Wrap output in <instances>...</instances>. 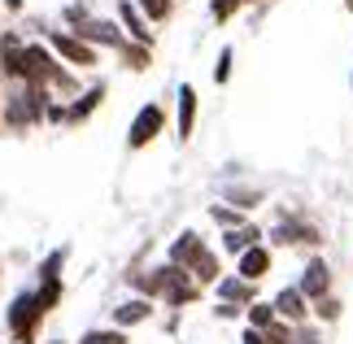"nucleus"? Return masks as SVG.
I'll return each mask as SVG.
<instances>
[{"mask_svg":"<svg viewBox=\"0 0 353 344\" xmlns=\"http://www.w3.org/2000/svg\"><path fill=\"white\" fill-rule=\"evenodd\" d=\"M127 283L135 287L140 296L148 301H161V305H170V310H183V305H196L201 301V287L192 274H188L183 266H174V261H161V266L153 270H144V274H127Z\"/></svg>","mask_w":353,"mask_h":344,"instance_id":"1","label":"nucleus"},{"mask_svg":"<svg viewBox=\"0 0 353 344\" xmlns=\"http://www.w3.org/2000/svg\"><path fill=\"white\" fill-rule=\"evenodd\" d=\"M48 105H52V92L48 88H39V83H9L5 88V127L9 131H18V135H26V131H35V127H44L48 122Z\"/></svg>","mask_w":353,"mask_h":344,"instance_id":"2","label":"nucleus"},{"mask_svg":"<svg viewBox=\"0 0 353 344\" xmlns=\"http://www.w3.org/2000/svg\"><path fill=\"white\" fill-rule=\"evenodd\" d=\"M44 318H48V310L39 305L35 287H22V292H13L9 310H5L9 340H13V344H35V340H39V332H44Z\"/></svg>","mask_w":353,"mask_h":344,"instance_id":"3","label":"nucleus"},{"mask_svg":"<svg viewBox=\"0 0 353 344\" xmlns=\"http://www.w3.org/2000/svg\"><path fill=\"white\" fill-rule=\"evenodd\" d=\"M65 22H70V31L79 39H88L92 48H114L122 52V44H127V31L118 26V18H97V13H88V5H70L65 9Z\"/></svg>","mask_w":353,"mask_h":344,"instance_id":"4","label":"nucleus"},{"mask_svg":"<svg viewBox=\"0 0 353 344\" xmlns=\"http://www.w3.org/2000/svg\"><path fill=\"white\" fill-rule=\"evenodd\" d=\"M44 44L57 52V61H65L70 70H97V61H101V48H92L88 39H79L74 31H48Z\"/></svg>","mask_w":353,"mask_h":344,"instance_id":"5","label":"nucleus"},{"mask_svg":"<svg viewBox=\"0 0 353 344\" xmlns=\"http://www.w3.org/2000/svg\"><path fill=\"white\" fill-rule=\"evenodd\" d=\"M161 131H166V109L148 101V105L135 109V118H131V127H127V148H131V153H144Z\"/></svg>","mask_w":353,"mask_h":344,"instance_id":"6","label":"nucleus"},{"mask_svg":"<svg viewBox=\"0 0 353 344\" xmlns=\"http://www.w3.org/2000/svg\"><path fill=\"white\" fill-rule=\"evenodd\" d=\"M52 70H57V52L48 44H39V39H26V57H22V83H39L48 88Z\"/></svg>","mask_w":353,"mask_h":344,"instance_id":"7","label":"nucleus"},{"mask_svg":"<svg viewBox=\"0 0 353 344\" xmlns=\"http://www.w3.org/2000/svg\"><path fill=\"white\" fill-rule=\"evenodd\" d=\"M296 287L305 292L310 305H314V301H323V296H332V266H327L323 257H310L305 270H301V279H296Z\"/></svg>","mask_w":353,"mask_h":344,"instance_id":"8","label":"nucleus"},{"mask_svg":"<svg viewBox=\"0 0 353 344\" xmlns=\"http://www.w3.org/2000/svg\"><path fill=\"white\" fill-rule=\"evenodd\" d=\"M196 114H201V92L192 83H183L179 88V101H174V135H179V140H192Z\"/></svg>","mask_w":353,"mask_h":344,"instance_id":"9","label":"nucleus"},{"mask_svg":"<svg viewBox=\"0 0 353 344\" xmlns=\"http://www.w3.org/2000/svg\"><path fill=\"white\" fill-rule=\"evenodd\" d=\"M275 314H279L283 323L301 327V323L310 318V314H314V305L305 301V292H301L296 283H288V287H279V292H275Z\"/></svg>","mask_w":353,"mask_h":344,"instance_id":"10","label":"nucleus"},{"mask_svg":"<svg viewBox=\"0 0 353 344\" xmlns=\"http://www.w3.org/2000/svg\"><path fill=\"white\" fill-rule=\"evenodd\" d=\"M118 26L127 31L131 44H148V48H153V22L140 13L135 0H118Z\"/></svg>","mask_w":353,"mask_h":344,"instance_id":"11","label":"nucleus"},{"mask_svg":"<svg viewBox=\"0 0 353 344\" xmlns=\"http://www.w3.org/2000/svg\"><path fill=\"white\" fill-rule=\"evenodd\" d=\"M270 266H275V249H270V244H253L249 253L236 257V274H240V279H249V283H262L266 274H270Z\"/></svg>","mask_w":353,"mask_h":344,"instance_id":"12","label":"nucleus"},{"mask_svg":"<svg viewBox=\"0 0 353 344\" xmlns=\"http://www.w3.org/2000/svg\"><path fill=\"white\" fill-rule=\"evenodd\" d=\"M22 57H26V39L18 31H0V74H5L9 83L22 79Z\"/></svg>","mask_w":353,"mask_h":344,"instance_id":"13","label":"nucleus"},{"mask_svg":"<svg viewBox=\"0 0 353 344\" xmlns=\"http://www.w3.org/2000/svg\"><path fill=\"white\" fill-rule=\"evenodd\" d=\"M183 270H188V274H192V279H196L201 287H214V283H219V279H223V266H219V253H214V249H210V244H201V249H196L192 257H188V261H183Z\"/></svg>","mask_w":353,"mask_h":344,"instance_id":"14","label":"nucleus"},{"mask_svg":"<svg viewBox=\"0 0 353 344\" xmlns=\"http://www.w3.org/2000/svg\"><path fill=\"white\" fill-rule=\"evenodd\" d=\"M214 292H219V301H227V305H240V310H249L253 301H262V296H257V283L240 279V274H223V279L214 283Z\"/></svg>","mask_w":353,"mask_h":344,"instance_id":"15","label":"nucleus"},{"mask_svg":"<svg viewBox=\"0 0 353 344\" xmlns=\"http://www.w3.org/2000/svg\"><path fill=\"white\" fill-rule=\"evenodd\" d=\"M279 244H323V236H319L314 223L288 218V223H279L275 231H270V249H279Z\"/></svg>","mask_w":353,"mask_h":344,"instance_id":"16","label":"nucleus"},{"mask_svg":"<svg viewBox=\"0 0 353 344\" xmlns=\"http://www.w3.org/2000/svg\"><path fill=\"white\" fill-rule=\"evenodd\" d=\"M153 305H157V301H148V296H131V301H122V305L114 310V327H122V332H127V327L148 323V318H153Z\"/></svg>","mask_w":353,"mask_h":344,"instance_id":"17","label":"nucleus"},{"mask_svg":"<svg viewBox=\"0 0 353 344\" xmlns=\"http://www.w3.org/2000/svg\"><path fill=\"white\" fill-rule=\"evenodd\" d=\"M253 244H262V227H253V223H244L236 231H223V253H232V257L249 253Z\"/></svg>","mask_w":353,"mask_h":344,"instance_id":"18","label":"nucleus"},{"mask_svg":"<svg viewBox=\"0 0 353 344\" xmlns=\"http://www.w3.org/2000/svg\"><path fill=\"white\" fill-rule=\"evenodd\" d=\"M275 323H279L275 301H253V305L244 310V327H253V332H270Z\"/></svg>","mask_w":353,"mask_h":344,"instance_id":"19","label":"nucleus"},{"mask_svg":"<svg viewBox=\"0 0 353 344\" xmlns=\"http://www.w3.org/2000/svg\"><path fill=\"white\" fill-rule=\"evenodd\" d=\"M201 244H205V240H201L196 231H179V236H174V244L166 249V261H174V266H183V261L192 257V253L201 249Z\"/></svg>","mask_w":353,"mask_h":344,"instance_id":"20","label":"nucleus"},{"mask_svg":"<svg viewBox=\"0 0 353 344\" xmlns=\"http://www.w3.org/2000/svg\"><path fill=\"white\" fill-rule=\"evenodd\" d=\"M118 57H122V65H127V70L144 74L148 65H153V48H148V44H131V39H127V44H122V52H118Z\"/></svg>","mask_w":353,"mask_h":344,"instance_id":"21","label":"nucleus"},{"mask_svg":"<svg viewBox=\"0 0 353 344\" xmlns=\"http://www.w3.org/2000/svg\"><path fill=\"white\" fill-rule=\"evenodd\" d=\"M65 257H70V249H65V244H61V249H52L44 261H39L35 279H39V283H48V279H61V270H65Z\"/></svg>","mask_w":353,"mask_h":344,"instance_id":"22","label":"nucleus"},{"mask_svg":"<svg viewBox=\"0 0 353 344\" xmlns=\"http://www.w3.org/2000/svg\"><path fill=\"white\" fill-rule=\"evenodd\" d=\"M79 344H131L122 327H92V332L79 336Z\"/></svg>","mask_w":353,"mask_h":344,"instance_id":"23","label":"nucleus"},{"mask_svg":"<svg viewBox=\"0 0 353 344\" xmlns=\"http://www.w3.org/2000/svg\"><path fill=\"white\" fill-rule=\"evenodd\" d=\"M35 296H39V305H44L48 314L61 305V296H65V283L61 279H48V283H35Z\"/></svg>","mask_w":353,"mask_h":344,"instance_id":"24","label":"nucleus"},{"mask_svg":"<svg viewBox=\"0 0 353 344\" xmlns=\"http://www.w3.org/2000/svg\"><path fill=\"white\" fill-rule=\"evenodd\" d=\"M210 218H214V223H219L223 231L244 227V210H236V205H210Z\"/></svg>","mask_w":353,"mask_h":344,"instance_id":"25","label":"nucleus"},{"mask_svg":"<svg viewBox=\"0 0 353 344\" xmlns=\"http://www.w3.org/2000/svg\"><path fill=\"white\" fill-rule=\"evenodd\" d=\"M135 5H140V13L148 22H170V13H174V0H135Z\"/></svg>","mask_w":353,"mask_h":344,"instance_id":"26","label":"nucleus"},{"mask_svg":"<svg viewBox=\"0 0 353 344\" xmlns=\"http://www.w3.org/2000/svg\"><path fill=\"white\" fill-rule=\"evenodd\" d=\"M232 65H236V48L227 44V48L219 52V65H214V83H219V88L232 83Z\"/></svg>","mask_w":353,"mask_h":344,"instance_id":"27","label":"nucleus"},{"mask_svg":"<svg viewBox=\"0 0 353 344\" xmlns=\"http://www.w3.org/2000/svg\"><path fill=\"white\" fill-rule=\"evenodd\" d=\"M341 314H345V301H341V296H323V301H314V318L336 323Z\"/></svg>","mask_w":353,"mask_h":344,"instance_id":"28","label":"nucleus"},{"mask_svg":"<svg viewBox=\"0 0 353 344\" xmlns=\"http://www.w3.org/2000/svg\"><path fill=\"white\" fill-rule=\"evenodd\" d=\"M240 9H244V0H210V18L214 22H232Z\"/></svg>","mask_w":353,"mask_h":344,"instance_id":"29","label":"nucleus"},{"mask_svg":"<svg viewBox=\"0 0 353 344\" xmlns=\"http://www.w3.org/2000/svg\"><path fill=\"white\" fill-rule=\"evenodd\" d=\"M214 314H219L223 323H232V318H240L244 310H240V305H227V301H219V305H214Z\"/></svg>","mask_w":353,"mask_h":344,"instance_id":"30","label":"nucleus"},{"mask_svg":"<svg viewBox=\"0 0 353 344\" xmlns=\"http://www.w3.org/2000/svg\"><path fill=\"white\" fill-rule=\"evenodd\" d=\"M0 118H5V74H0Z\"/></svg>","mask_w":353,"mask_h":344,"instance_id":"31","label":"nucleus"},{"mask_svg":"<svg viewBox=\"0 0 353 344\" xmlns=\"http://www.w3.org/2000/svg\"><path fill=\"white\" fill-rule=\"evenodd\" d=\"M5 5H9V9H13V13H18V9H22V0H5Z\"/></svg>","mask_w":353,"mask_h":344,"instance_id":"32","label":"nucleus"},{"mask_svg":"<svg viewBox=\"0 0 353 344\" xmlns=\"http://www.w3.org/2000/svg\"><path fill=\"white\" fill-rule=\"evenodd\" d=\"M345 9H349V13H353V0H345Z\"/></svg>","mask_w":353,"mask_h":344,"instance_id":"33","label":"nucleus"},{"mask_svg":"<svg viewBox=\"0 0 353 344\" xmlns=\"http://www.w3.org/2000/svg\"><path fill=\"white\" fill-rule=\"evenodd\" d=\"M244 5H262V0H244Z\"/></svg>","mask_w":353,"mask_h":344,"instance_id":"34","label":"nucleus"},{"mask_svg":"<svg viewBox=\"0 0 353 344\" xmlns=\"http://www.w3.org/2000/svg\"><path fill=\"white\" fill-rule=\"evenodd\" d=\"M61 344H65V340H61Z\"/></svg>","mask_w":353,"mask_h":344,"instance_id":"35","label":"nucleus"}]
</instances>
